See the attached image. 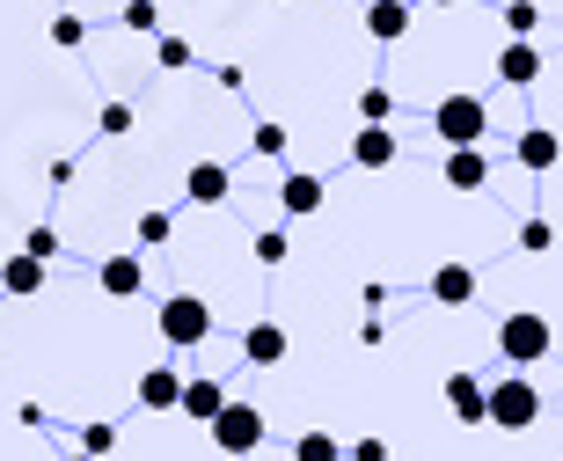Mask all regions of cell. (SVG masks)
Here are the masks:
<instances>
[{
    "label": "cell",
    "instance_id": "obj_1",
    "mask_svg": "<svg viewBox=\"0 0 563 461\" xmlns=\"http://www.w3.org/2000/svg\"><path fill=\"white\" fill-rule=\"evenodd\" d=\"M534 418H542V388L527 381V366H512V374L490 388V425H498V432H527Z\"/></svg>",
    "mask_w": 563,
    "mask_h": 461
},
{
    "label": "cell",
    "instance_id": "obj_2",
    "mask_svg": "<svg viewBox=\"0 0 563 461\" xmlns=\"http://www.w3.org/2000/svg\"><path fill=\"white\" fill-rule=\"evenodd\" d=\"M154 322H162L168 352H190V344H206V337H212V308H206L198 294H168Z\"/></svg>",
    "mask_w": 563,
    "mask_h": 461
},
{
    "label": "cell",
    "instance_id": "obj_3",
    "mask_svg": "<svg viewBox=\"0 0 563 461\" xmlns=\"http://www.w3.org/2000/svg\"><path fill=\"white\" fill-rule=\"evenodd\" d=\"M432 132L446 140V147H476L483 132H490V110H483V96H439Z\"/></svg>",
    "mask_w": 563,
    "mask_h": 461
},
{
    "label": "cell",
    "instance_id": "obj_4",
    "mask_svg": "<svg viewBox=\"0 0 563 461\" xmlns=\"http://www.w3.org/2000/svg\"><path fill=\"white\" fill-rule=\"evenodd\" d=\"M549 344H556V330H549L542 315H505L498 322V352H505V366H534V359H549Z\"/></svg>",
    "mask_w": 563,
    "mask_h": 461
},
{
    "label": "cell",
    "instance_id": "obj_5",
    "mask_svg": "<svg viewBox=\"0 0 563 461\" xmlns=\"http://www.w3.org/2000/svg\"><path fill=\"white\" fill-rule=\"evenodd\" d=\"M206 432H212V447H220V454L242 461V454H256V447H264V410H256V403H228Z\"/></svg>",
    "mask_w": 563,
    "mask_h": 461
},
{
    "label": "cell",
    "instance_id": "obj_6",
    "mask_svg": "<svg viewBox=\"0 0 563 461\" xmlns=\"http://www.w3.org/2000/svg\"><path fill=\"white\" fill-rule=\"evenodd\" d=\"M446 410H454L461 425H490V388H483L476 374H446Z\"/></svg>",
    "mask_w": 563,
    "mask_h": 461
},
{
    "label": "cell",
    "instance_id": "obj_7",
    "mask_svg": "<svg viewBox=\"0 0 563 461\" xmlns=\"http://www.w3.org/2000/svg\"><path fill=\"white\" fill-rule=\"evenodd\" d=\"M556 154H563V140L549 125H527L520 140H512V162H520L527 176H549V168H556Z\"/></svg>",
    "mask_w": 563,
    "mask_h": 461
},
{
    "label": "cell",
    "instance_id": "obj_8",
    "mask_svg": "<svg viewBox=\"0 0 563 461\" xmlns=\"http://www.w3.org/2000/svg\"><path fill=\"white\" fill-rule=\"evenodd\" d=\"M228 190H234L228 162H190V176H184V198H190V206H228Z\"/></svg>",
    "mask_w": 563,
    "mask_h": 461
},
{
    "label": "cell",
    "instance_id": "obj_9",
    "mask_svg": "<svg viewBox=\"0 0 563 461\" xmlns=\"http://www.w3.org/2000/svg\"><path fill=\"white\" fill-rule=\"evenodd\" d=\"M184 388L190 381L176 366H146L140 374V410H184Z\"/></svg>",
    "mask_w": 563,
    "mask_h": 461
},
{
    "label": "cell",
    "instance_id": "obj_10",
    "mask_svg": "<svg viewBox=\"0 0 563 461\" xmlns=\"http://www.w3.org/2000/svg\"><path fill=\"white\" fill-rule=\"evenodd\" d=\"M439 176H446L454 190H483V184H490V154H483V147H446Z\"/></svg>",
    "mask_w": 563,
    "mask_h": 461
},
{
    "label": "cell",
    "instance_id": "obj_11",
    "mask_svg": "<svg viewBox=\"0 0 563 461\" xmlns=\"http://www.w3.org/2000/svg\"><path fill=\"white\" fill-rule=\"evenodd\" d=\"M44 278H52V264H44V256H8V264H0V294H15V300H30V294H44Z\"/></svg>",
    "mask_w": 563,
    "mask_h": 461
},
{
    "label": "cell",
    "instance_id": "obj_12",
    "mask_svg": "<svg viewBox=\"0 0 563 461\" xmlns=\"http://www.w3.org/2000/svg\"><path fill=\"white\" fill-rule=\"evenodd\" d=\"M498 81H505V88H534V81H542V52H534L527 37H512V44L498 52Z\"/></svg>",
    "mask_w": 563,
    "mask_h": 461
},
{
    "label": "cell",
    "instance_id": "obj_13",
    "mask_svg": "<svg viewBox=\"0 0 563 461\" xmlns=\"http://www.w3.org/2000/svg\"><path fill=\"white\" fill-rule=\"evenodd\" d=\"M366 37L374 44H402L410 37V0H374V8H366Z\"/></svg>",
    "mask_w": 563,
    "mask_h": 461
},
{
    "label": "cell",
    "instance_id": "obj_14",
    "mask_svg": "<svg viewBox=\"0 0 563 461\" xmlns=\"http://www.w3.org/2000/svg\"><path fill=\"white\" fill-rule=\"evenodd\" d=\"M228 381H212V374H198V381H190V388H184V418H198V425H212V418H220V410H228Z\"/></svg>",
    "mask_w": 563,
    "mask_h": 461
},
{
    "label": "cell",
    "instance_id": "obj_15",
    "mask_svg": "<svg viewBox=\"0 0 563 461\" xmlns=\"http://www.w3.org/2000/svg\"><path fill=\"white\" fill-rule=\"evenodd\" d=\"M396 154H402V140L388 125H358V140H352V162L358 168H388Z\"/></svg>",
    "mask_w": 563,
    "mask_h": 461
},
{
    "label": "cell",
    "instance_id": "obj_16",
    "mask_svg": "<svg viewBox=\"0 0 563 461\" xmlns=\"http://www.w3.org/2000/svg\"><path fill=\"white\" fill-rule=\"evenodd\" d=\"M432 300L439 308H468V300H476V272H468V264H439L432 272Z\"/></svg>",
    "mask_w": 563,
    "mask_h": 461
},
{
    "label": "cell",
    "instance_id": "obj_17",
    "mask_svg": "<svg viewBox=\"0 0 563 461\" xmlns=\"http://www.w3.org/2000/svg\"><path fill=\"white\" fill-rule=\"evenodd\" d=\"M96 286H103L110 300H132L146 286V264H140V256H110L103 272H96Z\"/></svg>",
    "mask_w": 563,
    "mask_h": 461
},
{
    "label": "cell",
    "instance_id": "obj_18",
    "mask_svg": "<svg viewBox=\"0 0 563 461\" xmlns=\"http://www.w3.org/2000/svg\"><path fill=\"white\" fill-rule=\"evenodd\" d=\"M242 359H250V366H286V330H278V322H250Z\"/></svg>",
    "mask_w": 563,
    "mask_h": 461
},
{
    "label": "cell",
    "instance_id": "obj_19",
    "mask_svg": "<svg viewBox=\"0 0 563 461\" xmlns=\"http://www.w3.org/2000/svg\"><path fill=\"white\" fill-rule=\"evenodd\" d=\"M278 206H286V220L322 212V176H286V184H278Z\"/></svg>",
    "mask_w": 563,
    "mask_h": 461
},
{
    "label": "cell",
    "instance_id": "obj_20",
    "mask_svg": "<svg viewBox=\"0 0 563 461\" xmlns=\"http://www.w3.org/2000/svg\"><path fill=\"white\" fill-rule=\"evenodd\" d=\"M292 461H344V440H336V432H300V440H292Z\"/></svg>",
    "mask_w": 563,
    "mask_h": 461
},
{
    "label": "cell",
    "instance_id": "obj_21",
    "mask_svg": "<svg viewBox=\"0 0 563 461\" xmlns=\"http://www.w3.org/2000/svg\"><path fill=\"white\" fill-rule=\"evenodd\" d=\"M505 30H512V37L542 30V8H534V0H505Z\"/></svg>",
    "mask_w": 563,
    "mask_h": 461
},
{
    "label": "cell",
    "instance_id": "obj_22",
    "mask_svg": "<svg viewBox=\"0 0 563 461\" xmlns=\"http://www.w3.org/2000/svg\"><path fill=\"white\" fill-rule=\"evenodd\" d=\"M358 118H366V125H388V118H396V96H388V88H366V96H358Z\"/></svg>",
    "mask_w": 563,
    "mask_h": 461
},
{
    "label": "cell",
    "instance_id": "obj_23",
    "mask_svg": "<svg viewBox=\"0 0 563 461\" xmlns=\"http://www.w3.org/2000/svg\"><path fill=\"white\" fill-rule=\"evenodd\" d=\"M110 447H118V425H81V454H96V461H103Z\"/></svg>",
    "mask_w": 563,
    "mask_h": 461
},
{
    "label": "cell",
    "instance_id": "obj_24",
    "mask_svg": "<svg viewBox=\"0 0 563 461\" xmlns=\"http://www.w3.org/2000/svg\"><path fill=\"white\" fill-rule=\"evenodd\" d=\"M549 242H556V228H549V220H520V250L527 256H542Z\"/></svg>",
    "mask_w": 563,
    "mask_h": 461
},
{
    "label": "cell",
    "instance_id": "obj_25",
    "mask_svg": "<svg viewBox=\"0 0 563 461\" xmlns=\"http://www.w3.org/2000/svg\"><path fill=\"white\" fill-rule=\"evenodd\" d=\"M154 59H162L168 74H184V66H190V44L184 37H162V44H154Z\"/></svg>",
    "mask_w": 563,
    "mask_h": 461
},
{
    "label": "cell",
    "instance_id": "obj_26",
    "mask_svg": "<svg viewBox=\"0 0 563 461\" xmlns=\"http://www.w3.org/2000/svg\"><path fill=\"white\" fill-rule=\"evenodd\" d=\"M81 37H88V22H81V15H52V44H66V52H74Z\"/></svg>",
    "mask_w": 563,
    "mask_h": 461
},
{
    "label": "cell",
    "instance_id": "obj_27",
    "mask_svg": "<svg viewBox=\"0 0 563 461\" xmlns=\"http://www.w3.org/2000/svg\"><path fill=\"white\" fill-rule=\"evenodd\" d=\"M96 125H103V140H118V132H132V103H103V118H96Z\"/></svg>",
    "mask_w": 563,
    "mask_h": 461
},
{
    "label": "cell",
    "instance_id": "obj_28",
    "mask_svg": "<svg viewBox=\"0 0 563 461\" xmlns=\"http://www.w3.org/2000/svg\"><path fill=\"white\" fill-rule=\"evenodd\" d=\"M256 264H286V234H278V228L256 234Z\"/></svg>",
    "mask_w": 563,
    "mask_h": 461
},
{
    "label": "cell",
    "instance_id": "obj_29",
    "mask_svg": "<svg viewBox=\"0 0 563 461\" xmlns=\"http://www.w3.org/2000/svg\"><path fill=\"white\" fill-rule=\"evenodd\" d=\"M140 242H146V250H162V242H168V212H140Z\"/></svg>",
    "mask_w": 563,
    "mask_h": 461
},
{
    "label": "cell",
    "instance_id": "obj_30",
    "mask_svg": "<svg viewBox=\"0 0 563 461\" xmlns=\"http://www.w3.org/2000/svg\"><path fill=\"white\" fill-rule=\"evenodd\" d=\"M22 250H30V256H44V264H52V256H59V234H52V228H30V242H22Z\"/></svg>",
    "mask_w": 563,
    "mask_h": 461
},
{
    "label": "cell",
    "instance_id": "obj_31",
    "mask_svg": "<svg viewBox=\"0 0 563 461\" xmlns=\"http://www.w3.org/2000/svg\"><path fill=\"white\" fill-rule=\"evenodd\" d=\"M256 154H286V125H256Z\"/></svg>",
    "mask_w": 563,
    "mask_h": 461
},
{
    "label": "cell",
    "instance_id": "obj_32",
    "mask_svg": "<svg viewBox=\"0 0 563 461\" xmlns=\"http://www.w3.org/2000/svg\"><path fill=\"white\" fill-rule=\"evenodd\" d=\"M125 30H154V0H132V8H125Z\"/></svg>",
    "mask_w": 563,
    "mask_h": 461
},
{
    "label": "cell",
    "instance_id": "obj_33",
    "mask_svg": "<svg viewBox=\"0 0 563 461\" xmlns=\"http://www.w3.org/2000/svg\"><path fill=\"white\" fill-rule=\"evenodd\" d=\"M352 461H388V440H352Z\"/></svg>",
    "mask_w": 563,
    "mask_h": 461
},
{
    "label": "cell",
    "instance_id": "obj_34",
    "mask_svg": "<svg viewBox=\"0 0 563 461\" xmlns=\"http://www.w3.org/2000/svg\"><path fill=\"white\" fill-rule=\"evenodd\" d=\"M432 8H454V0H432Z\"/></svg>",
    "mask_w": 563,
    "mask_h": 461
},
{
    "label": "cell",
    "instance_id": "obj_35",
    "mask_svg": "<svg viewBox=\"0 0 563 461\" xmlns=\"http://www.w3.org/2000/svg\"><path fill=\"white\" fill-rule=\"evenodd\" d=\"M74 461H96V454H74Z\"/></svg>",
    "mask_w": 563,
    "mask_h": 461
}]
</instances>
